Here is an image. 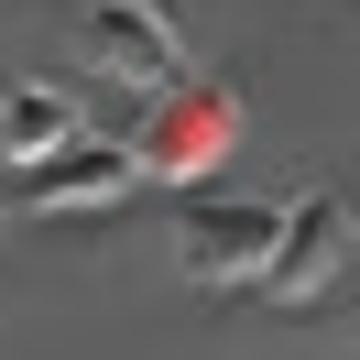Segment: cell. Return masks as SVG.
Wrapping results in <instances>:
<instances>
[{
  "mask_svg": "<svg viewBox=\"0 0 360 360\" xmlns=\"http://www.w3.org/2000/svg\"><path fill=\"white\" fill-rule=\"evenodd\" d=\"M77 55H88L110 88H142V98L186 77V44H175V22H164L153 0H88V11H77Z\"/></svg>",
  "mask_w": 360,
  "mask_h": 360,
  "instance_id": "1",
  "label": "cell"
},
{
  "mask_svg": "<svg viewBox=\"0 0 360 360\" xmlns=\"http://www.w3.org/2000/svg\"><path fill=\"white\" fill-rule=\"evenodd\" d=\"M229 131H240V110L219 88H197V77H175V88H153V120L131 131V164L164 175V186H186V175H207L229 153Z\"/></svg>",
  "mask_w": 360,
  "mask_h": 360,
  "instance_id": "2",
  "label": "cell"
},
{
  "mask_svg": "<svg viewBox=\"0 0 360 360\" xmlns=\"http://www.w3.org/2000/svg\"><path fill=\"white\" fill-rule=\"evenodd\" d=\"M273 229H284V207H262V197H197L186 229H175V262L197 284H262Z\"/></svg>",
  "mask_w": 360,
  "mask_h": 360,
  "instance_id": "3",
  "label": "cell"
},
{
  "mask_svg": "<svg viewBox=\"0 0 360 360\" xmlns=\"http://www.w3.org/2000/svg\"><path fill=\"white\" fill-rule=\"evenodd\" d=\"M22 186H33V207H110V197H131V186H142V164H131V142L66 131L55 153L22 164Z\"/></svg>",
  "mask_w": 360,
  "mask_h": 360,
  "instance_id": "5",
  "label": "cell"
},
{
  "mask_svg": "<svg viewBox=\"0 0 360 360\" xmlns=\"http://www.w3.org/2000/svg\"><path fill=\"white\" fill-rule=\"evenodd\" d=\"M349 262V207L338 197H295L284 229H273V262H262V295H284V306H306L328 273Z\"/></svg>",
  "mask_w": 360,
  "mask_h": 360,
  "instance_id": "4",
  "label": "cell"
},
{
  "mask_svg": "<svg viewBox=\"0 0 360 360\" xmlns=\"http://www.w3.org/2000/svg\"><path fill=\"white\" fill-rule=\"evenodd\" d=\"M66 131H77V98H66V88H11V98H0V164L55 153Z\"/></svg>",
  "mask_w": 360,
  "mask_h": 360,
  "instance_id": "6",
  "label": "cell"
}]
</instances>
